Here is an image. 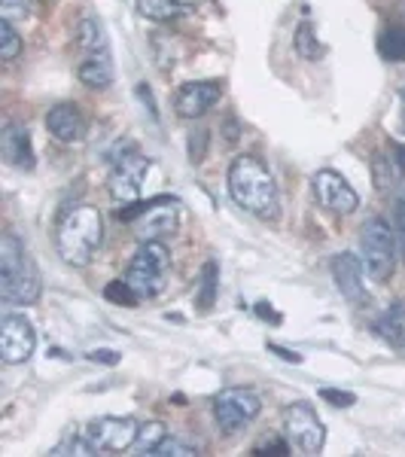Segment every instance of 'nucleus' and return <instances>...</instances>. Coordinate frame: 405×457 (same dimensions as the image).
<instances>
[{"label":"nucleus","instance_id":"29","mask_svg":"<svg viewBox=\"0 0 405 457\" xmlns=\"http://www.w3.org/2000/svg\"><path fill=\"white\" fill-rule=\"evenodd\" d=\"M0 12L6 21H16L28 16V0H0Z\"/></svg>","mask_w":405,"mask_h":457},{"label":"nucleus","instance_id":"19","mask_svg":"<svg viewBox=\"0 0 405 457\" xmlns=\"http://www.w3.org/2000/svg\"><path fill=\"white\" fill-rule=\"evenodd\" d=\"M372 333L381 338V342L393 345V348H402L405 345V308H390L372 323Z\"/></svg>","mask_w":405,"mask_h":457},{"label":"nucleus","instance_id":"10","mask_svg":"<svg viewBox=\"0 0 405 457\" xmlns=\"http://www.w3.org/2000/svg\"><path fill=\"white\" fill-rule=\"evenodd\" d=\"M34 348H37V333L31 320L19 314H6L4 327H0V357L6 363H25V360H31Z\"/></svg>","mask_w":405,"mask_h":457},{"label":"nucleus","instance_id":"27","mask_svg":"<svg viewBox=\"0 0 405 457\" xmlns=\"http://www.w3.org/2000/svg\"><path fill=\"white\" fill-rule=\"evenodd\" d=\"M107 302H116V305H137V293L131 290L128 281H110L104 287Z\"/></svg>","mask_w":405,"mask_h":457},{"label":"nucleus","instance_id":"11","mask_svg":"<svg viewBox=\"0 0 405 457\" xmlns=\"http://www.w3.org/2000/svg\"><path fill=\"white\" fill-rule=\"evenodd\" d=\"M314 195L333 213H353L360 204V195L353 193V187L333 168H323V171L314 174Z\"/></svg>","mask_w":405,"mask_h":457},{"label":"nucleus","instance_id":"26","mask_svg":"<svg viewBox=\"0 0 405 457\" xmlns=\"http://www.w3.org/2000/svg\"><path fill=\"white\" fill-rule=\"evenodd\" d=\"M159 457H195L198 448L189 445V442H183L180 436H165L161 439V445L156 448Z\"/></svg>","mask_w":405,"mask_h":457},{"label":"nucleus","instance_id":"4","mask_svg":"<svg viewBox=\"0 0 405 457\" xmlns=\"http://www.w3.org/2000/svg\"><path fill=\"white\" fill-rule=\"evenodd\" d=\"M120 223H135L137 238L161 241L180 226V202L171 195H159L150 202H131L120 211Z\"/></svg>","mask_w":405,"mask_h":457},{"label":"nucleus","instance_id":"2","mask_svg":"<svg viewBox=\"0 0 405 457\" xmlns=\"http://www.w3.org/2000/svg\"><path fill=\"white\" fill-rule=\"evenodd\" d=\"M101 238H104V220L92 204H79V208L68 211L58 220L55 247L62 260L73 269H83V265L92 262V256L101 247Z\"/></svg>","mask_w":405,"mask_h":457},{"label":"nucleus","instance_id":"16","mask_svg":"<svg viewBox=\"0 0 405 457\" xmlns=\"http://www.w3.org/2000/svg\"><path fill=\"white\" fill-rule=\"evenodd\" d=\"M46 129L55 141L62 144H73L86 135V120L79 113V107L73 104H55L53 110L46 113Z\"/></svg>","mask_w":405,"mask_h":457},{"label":"nucleus","instance_id":"23","mask_svg":"<svg viewBox=\"0 0 405 457\" xmlns=\"http://www.w3.org/2000/svg\"><path fill=\"white\" fill-rule=\"evenodd\" d=\"M378 49L390 62H405V28H387L378 40Z\"/></svg>","mask_w":405,"mask_h":457},{"label":"nucleus","instance_id":"34","mask_svg":"<svg viewBox=\"0 0 405 457\" xmlns=\"http://www.w3.org/2000/svg\"><path fill=\"white\" fill-rule=\"evenodd\" d=\"M256 312L262 314V320L281 323V314H277V312H275V308H271V305H265V302H260V305H256Z\"/></svg>","mask_w":405,"mask_h":457},{"label":"nucleus","instance_id":"13","mask_svg":"<svg viewBox=\"0 0 405 457\" xmlns=\"http://www.w3.org/2000/svg\"><path fill=\"white\" fill-rule=\"evenodd\" d=\"M217 101H219V83H213V79H198V83H186L177 88L174 110L183 120H202Z\"/></svg>","mask_w":405,"mask_h":457},{"label":"nucleus","instance_id":"20","mask_svg":"<svg viewBox=\"0 0 405 457\" xmlns=\"http://www.w3.org/2000/svg\"><path fill=\"white\" fill-rule=\"evenodd\" d=\"M77 79L88 88H107L113 83V68H110V62H101V58H86L77 68Z\"/></svg>","mask_w":405,"mask_h":457},{"label":"nucleus","instance_id":"12","mask_svg":"<svg viewBox=\"0 0 405 457\" xmlns=\"http://www.w3.org/2000/svg\"><path fill=\"white\" fill-rule=\"evenodd\" d=\"M146 168H150V162H146L144 156H137V153L122 156L120 162H116L113 174H110V195L122 204L137 202V195H141V183L146 180Z\"/></svg>","mask_w":405,"mask_h":457},{"label":"nucleus","instance_id":"8","mask_svg":"<svg viewBox=\"0 0 405 457\" xmlns=\"http://www.w3.org/2000/svg\"><path fill=\"white\" fill-rule=\"evenodd\" d=\"M284 424H286V439H290L302 454H320L323 452L326 427L320 424V418L314 415V409L308 403L286 405Z\"/></svg>","mask_w":405,"mask_h":457},{"label":"nucleus","instance_id":"36","mask_svg":"<svg viewBox=\"0 0 405 457\" xmlns=\"http://www.w3.org/2000/svg\"><path fill=\"white\" fill-rule=\"evenodd\" d=\"M400 129L405 131V88H402V101H400Z\"/></svg>","mask_w":405,"mask_h":457},{"label":"nucleus","instance_id":"9","mask_svg":"<svg viewBox=\"0 0 405 457\" xmlns=\"http://www.w3.org/2000/svg\"><path fill=\"white\" fill-rule=\"evenodd\" d=\"M141 424L135 418H98L86 427V442L92 445V452H128L135 448Z\"/></svg>","mask_w":405,"mask_h":457},{"label":"nucleus","instance_id":"21","mask_svg":"<svg viewBox=\"0 0 405 457\" xmlns=\"http://www.w3.org/2000/svg\"><path fill=\"white\" fill-rule=\"evenodd\" d=\"M217 290H219V269H217V262L208 260L202 269V278H198V296H195L202 312H211L213 308V302H217Z\"/></svg>","mask_w":405,"mask_h":457},{"label":"nucleus","instance_id":"32","mask_svg":"<svg viewBox=\"0 0 405 457\" xmlns=\"http://www.w3.org/2000/svg\"><path fill=\"white\" fill-rule=\"evenodd\" d=\"M88 452H92V445H88V442L83 445V442H79L77 436L68 439V442H62V445H55V448H53V454H88Z\"/></svg>","mask_w":405,"mask_h":457},{"label":"nucleus","instance_id":"18","mask_svg":"<svg viewBox=\"0 0 405 457\" xmlns=\"http://www.w3.org/2000/svg\"><path fill=\"white\" fill-rule=\"evenodd\" d=\"M193 6H195V0H137V12L153 21L180 19V16H186Z\"/></svg>","mask_w":405,"mask_h":457},{"label":"nucleus","instance_id":"30","mask_svg":"<svg viewBox=\"0 0 405 457\" xmlns=\"http://www.w3.org/2000/svg\"><path fill=\"white\" fill-rule=\"evenodd\" d=\"M320 396L329 405H338V409H342V405H353V403H357V396H353V394H344V390H333V387H323Z\"/></svg>","mask_w":405,"mask_h":457},{"label":"nucleus","instance_id":"33","mask_svg":"<svg viewBox=\"0 0 405 457\" xmlns=\"http://www.w3.org/2000/svg\"><path fill=\"white\" fill-rule=\"evenodd\" d=\"M88 360H92V363H120V353L116 351H88Z\"/></svg>","mask_w":405,"mask_h":457},{"label":"nucleus","instance_id":"24","mask_svg":"<svg viewBox=\"0 0 405 457\" xmlns=\"http://www.w3.org/2000/svg\"><path fill=\"white\" fill-rule=\"evenodd\" d=\"M165 427L159 421H150V424H141V433H137V442H135V452L137 454H156V448L161 445L165 439Z\"/></svg>","mask_w":405,"mask_h":457},{"label":"nucleus","instance_id":"5","mask_svg":"<svg viewBox=\"0 0 405 457\" xmlns=\"http://www.w3.org/2000/svg\"><path fill=\"white\" fill-rule=\"evenodd\" d=\"M168 269H171V253L161 241H144L137 253L131 256L125 281L137 293V299H156L168 284Z\"/></svg>","mask_w":405,"mask_h":457},{"label":"nucleus","instance_id":"35","mask_svg":"<svg viewBox=\"0 0 405 457\" xmlns=\"http://www.w3.org/2000/svg\"><path fill=\"white\" fill-rule=\"evenodd\" d=\"M271 351L281 353V357L290 360V363H302V357H299V353H293V351H284V348H277V345H271Z\"/></svg>","mask_w":405,"mask_h":457},{"label":"nucleus","instance_id":"15","mask_svg":"<svg viewBox=\"0 0 405 457\" xmlns=\"http://www.w3.org/2000/svg\"><path fill=\"white\" fill-rule=\"evenodd\" d=\"M0 146H4V159L19 171H31L34 168V150H31V131L21 122H10L0 135Z\"/></svg>","mask_w":405,"mask_h":457},{"label":"nucleus","instance_id":"1","mask_svg":"<svg viewBox=\"0 0 405 457\" xmlns=\"http://www.w3.org/2000/svg\"><path fill=\"white\" fill-rule=\"evenodd\" d=\"M229 193L241 208L260 220H275L281 213L275 177L256 156H238L232 162Z\"/></svg>","mask_w":405,"mask_h":457},{"label":"nucleus","instance_id":"25","mask_svg":"<svg viewBox=\"0 0 405 457\" xmlns=\"http://www.w3.org/2000/svg\"><path fill=\"white\" fill-rule=\"evenodd\" d=\"M19 53H21V37L16 34L12 21L4 19V25H0V58H4V62H12Z\"/></svg>","mask_w":405,"mask_h":457},{"label":"nucleus","instance_id":"14","mask_svg":"<svg viewBox=\"0 0 405 457\" xmlns=\"http://www.w3.org/2000/svg\"><path fill=\"white\" fill-rule=\"evenodd\" d=\"M363 262L353 253H338L333 256V281L338 287L344 299L353 302V305H363L366 302V290H363Z\"/></svg>","mask_w":405,"mask_h":457},{"label":"nucleus","instance_id":"6","mask_svg":"<svg viewBox=\"0 0 405 457\" xmlns=\"http://www.w3.org/2000/svg\"><path fill=\"white\" fill-rule=\"evenodd\" d=\"M360 250H363V269L375 284H387L396 269V232L384 220L375 217L360 232Z\"/></svg>","mask_w":405,"mask_h":457},{"label":"nucleus","instance_id":"7","mask_svg":"<svg viewBox=\"0 0 405 457\" xmlns=\"http://www.w3.org/2000/svg\"><path fill=\"white\" fill-rule=\"evenodd\" d=\"M260 415V396L244 387H229L213 400V421L223 433H241Z\"/></svg>","mask_w":405,"mask_h":457},{"label":"nucleus","instance_id":"28","mask_svg":"<svg viewBox=\"0 0 405 457\" xmlns=\"http://www.w3.org/2000/svg\"><path fill=\"white\" fill-rule=\"evenodd\" d=\"M253 454H275V457H284L290 454V439H281V436H262V442L253 445Z\"/></svg>","mask_w":405,"mask_h":457},{"label":"nucleus","instance_id":"31","mask_svg":"<svg viewBox=\"0 0 405 457\" xmlns=\"http://www.w3.org/2000/svg\"><path fill=\"white\" fill-rule=\"evenodd\" d=\"M396 245H400V253L405 262V195L396 202Z\"/></svg>","mask_w":405,"mask_h":457},{"label":"nucleus","instance_id":"3","mask_svg":"<svg viewBox=\"0 0 405 457\" xmlns=\"http://www.w3.org/2000/svg\"><path fill=\"white\" fill-rule=\"evenodd\" d=\"M0 293L6 305H34L43 293L37 262L12 232L0 238Z\"/></svg>","mask_w":405,"mask_h":457},{"label":"nucleus","instance_id":"22","mask_svg":"<svg viewBox=\"0 0 405 457\" xmlns=\"http://www.w3.org/2000/svg\"><path fill=\"white\" fill-rule=\"evenodd\" d=\"M293 46H296V53L302 58H320L323 55V46L318 40V34H314V28L308 25V21H302L296 28V37H293Z\"/></svg>","mask_w":405,"mask_h":457},{"label":"nucleus","instance_id":"17","mask_svg":"<svg viewBox=\"0 0 405 457\" xmlns=\"http://www.w3.org/2000/svg\"><path fill=\"white\" fill-rule=\"evenodd\" d=\"M77 43L83 49L86 58H101V62H110V40H107V31L98 19L86 16L83 21L77 25Z\"/></svg>","mask_w":405,"mask_h":457}]
</instances>
